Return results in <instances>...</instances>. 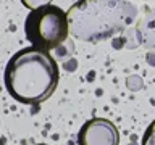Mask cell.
Returning a JSON list of instances; mask_svg holds the SVG:
<instances>
[{"mask_svg":"<svg viewBox=\"0 0 155 145\" xmlns=\"http://www.w3.org/2000/svg\"><path fill=\"white\" fill-rule=\"evenodd\" d=\"M60 79L57 61L47 50L26 47L8 60L3 82L8 95L19 103L39 105L50 98Z\"/></svg>","mask_w":155,"mask_h":145,"instance_id":"1","label":"cell"},{"mask_svg":"<svg viewBox=\"0 0 155 145\" xmlns=\"http://www.w3.org/2000/svg\"><path fill=\"white\" fill-rule=\"evenodd\" d=\"M137 10L124 0H79L68 11L70 34L84 42H99L123 32Z\"/></svg>","mask_w":155,"mask_h":145,"instance_id":"2","label":"cell"},{"mask_svg":"<svg viewBox=\"0 0 155 145\" xmlns=\"http://www.w3.org/2000/svg\"><path fill=\"white\" fill-rule=\"evenodd\" d=\"M26 39L41 50H53L66 40L70 34L68 13L57 5H44L31 10L24 21Z\"/></svg>","mask_w":155,"mask_h":145,"instance_id":"3","label":"cell"},{"mask_svg":"<svg viewBox=\"0 0 155 145\" xmlns=\"http://www.w3.org/2000/svg\"><path fill=\"white\" fill-rule=\"evenodd\" d=\"M79 145H118L120 132L108 119L92 118L81 126L78 132Z\"/></svg>","mask_w":155,"mask_h":145,"instance_id":"4","label":"cell"},{"mask_svg":"<svg viewBox=\"0 0 155 145\" xmlns=\"http://www.w3.org/2000/svg\"><path fill=\"white\" fill-rule=\"evenodd\" d=\"M139 42L147 50H155V10H149L137 23Z\"/></svg>","mask_w":155,"mask_h":145,"instance_id":"5","label":"cell"},{"mask_svg":"<svg viewBox=\"0 0 155 145\" xmlns=\"http://www.w3.org/2000/svg\"><path fill=\"white\" fill-rule=\"evenodd\" d=\"M140 145H155V119L149 124L142 135V143Z\"/></svg>","mask_w":155,"mask_h":145,"instance_id":"6","label":"cell"},{"mask_svg":"<svg viewBox=\"0 0 155 145\" xmlns=\"http://www.w3.org/2000/svg\"><path fill=\"white\" fill-rule=\"evenodd\" d=\"M21 3H23L26 8L36 10V8H39V7H44V5L52 3V0H21Z\"/></svg>","mask_w":155,"mask_h":145,"instance_id":"7","label":"cell"},{"mask_svg":"<svg viewBox=\"0 0 155 145\" xmlns=\"http://www.w3.org/2000/svg\"><path fill=\"white\" fill-rule=\"evenodd\" d=\"M29 145H48V143H29Z\"/></svg>","mask_w":155,"mask_h":145,"instance_id":"8","label":"cell"}]
</instances>
